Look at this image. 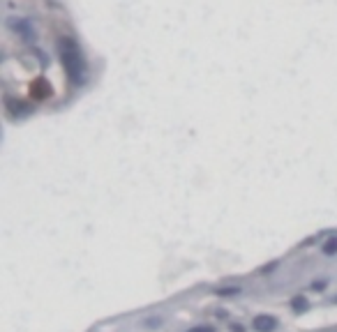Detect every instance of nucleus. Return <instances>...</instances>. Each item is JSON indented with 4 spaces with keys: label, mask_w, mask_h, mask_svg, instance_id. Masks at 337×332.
Returning <instances> with one entry per match:
<instances>
[{
    "label": "nucleus",
    "mask_w": 337,
    "mask_h": 332,
    "mask_svg": "<svg viewBox=\"0 0 337 332\" xmlns=\"http://www.w3.org/2000/svg\"><path fill=\"white\" fill-rule=\"evenodd\" d=\"M58 55H60V62H63V67H65L70 81L81 83V81L86 79V60H83V55H81L79 44H76L72 37H60V40H58Z\"/></svg>",
    "instance_id": "1"
},
{
    "label": "nucleus",
    "mask_w": 337,
    "mask_h": 332,
    "mask_svg": "<svg viewBox=\"0 0 337 332\" xmlns=\"http://www.w3.org/2000/svg\"><path fill=\"white\" fill-rule=\"evenodd\" d=\"M252 325H254V330H257V332H272L277 327V318L270 316V314H259Z\"/></svg>",
    "instance_id": "2"
},
{
    "label": "nucleus",
    "mask_w": 337,
    "mask_h": 332,
    "mask_svg": "<svg viewBox=\"0 0 337 332\" xmlns=\"http://www.w3.org/2000/svg\"><path fill=\"white\" fill-rule=\"evenodd\" d=\"M10 25L14 28L16 32H21V35H23V40H33V37H35V32H33V25L28 23V19H10Z\"/></svg>",
    "instance_id": "3"
},
{
    "label": "nucleus",
    "mask_w": 337,
    "mask_h": 332,
    "mask_svg": "<svg viewBox=\"0 0 337 332\" xmlns=\"http://www.w3.org/2000/svg\"><path fill=\"white\" fill-rule=\"evenodd\" d=\"M51 92V86L46 83L44 79H40L37 83H33V97H37V99H44V97H49Z\"/></svg>",
    "instance_id": "4"
},
{
    "label": "nucleus",
    "mask_w": 337,
    "mask_h": 332,
    "mask_svg": "<svg viewBox=\"0 0 337 332\" xmlns=\"http://www.w3.org/2000/svg\"><path fill=\"white\" fill-rule=\"evenodd\" d=\"M291 309L296 314H302V312H307V309H310V300H307L305 295H296L291 300Z\"/></svg>",
    "instance_id": "5"
},
{
    "label": "nucleus",
    "mask_w": 337,
    "mask_h": 332,
    "mask_svg": "<svg viewBox=\"0 0 337 332\" xmlns=\"http://www.w3.org/2000/svg\"><path fill=\"white\" fill-rule=\"evenodd\" d=\"M5 104H7V109H14V111H12L14 116H16V113H28V106H25V104H21V102H19V104H16V102L12 99V97H7V99H5Z\"/></svg>",
    "instance_id": "6"
},
{
    "label": "nucleus",
    "mask_w": 337,
    "mask_h": 332,
    "mask_svg": "<svg viewBox=\"0 0 337 332\" xmlns=\"http://www.w3.org/2000/svg\"><path fill=\"white\" fill-rule=\"evenodd\" d=\"M323 254H326V256H332V254H337V238H330V240L323 245Z\"/></svg>",
    "instance_id": "7"
},
{
    "label": "nucleus",
    "mask_w": 337,
    "mask_h": 332,
    "mask_svg": "<svg viewBox=\"0 0 337 332\" xmlns=\"http://www.w3.org/2000/svg\"><path fill=\"white\" fill-rule=\"evenodd\" d=\"M217 295H222V297L240 295V288H236V286H231V288H220V291H217Z\"/></svg>",
    "instance_id": "8"
},
{
    "label": "nucleus",
    "mask_w": 337,
    "mask_h": 332,
    "mask_svg": "<svg viewBox=\"0 0 337 332\" xmlns=\"http://www.w3.org/2000/svg\"><path fill=\"white\" fill-rule=\"evenodd\" d=\"M231 332H245V327H242V325H236V323H233V325H231Z\"/></svg>",
    "instance_id": "9"
},
{
    "label": "nucleus",
    "mask_w": 337,
    "mask_h": 332,
    "mask_svg": "<svg viewBox=\"0 0 337 332\" xmlns=\"http://www.w3.org/2000/svg\"><path fill=\"white\" fill-rule=\"evenodd\" d=\"M192 332H212V327H194Z\"/></svg>",
    "instance_id": "10"
}]
</instances>
